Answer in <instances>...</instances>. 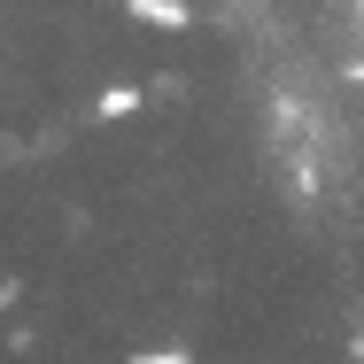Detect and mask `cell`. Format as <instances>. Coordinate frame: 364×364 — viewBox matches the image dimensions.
Instances as JSON below:
<instances>
[]
</instances>
